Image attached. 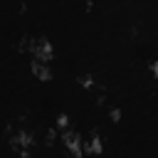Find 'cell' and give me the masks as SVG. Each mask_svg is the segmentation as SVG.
<instances>
[{
  "mask_svg": "<svg viewBox=\"0 0 158 158\" xmlns=\"http://www.w3.org/2000/svg\"><path fill=\"white\" fill-rule=\"evenodd\" d=\"M10 146H12V151H15L17 158H27L30 151H32V146H35V138H32V133L27 128L17 126V128L10 131Z\"/></svg>",
  "mask_w": 158,
  "mask_h": 158,
  "instance_id": "6da1fadb",
  "label": "cell"
},
{
  "mask_svg": "<svg viewBox=\"0 0 158 158\" xmlns=\"http://www.w3.org/2000/svg\"><path fill=\"white\" fill-rule=\"evenodd\" d=\"M59 138H62V143H64V148L72 153V156H81L84 151H81V136L77 133V131H72V128H67V131H62L59 133Z\"/></svg>",
  "mask_w": 158,
  "mask_h": 158,
  "instance_id": "7a4b0ae2",
  "label": "cell"
},
{
  "mask_svg": "<svg viewBox=\"0 0 158 158\" xmlns=\"http://www.w3.org/2000/svg\"><path fill=\"white\" fill-rule=\"evenodd\" d=\"M101 138H99V133H91V136H86V138H81V151L84 153H101Z\"/></svg>",
  "mask_w": 158,
  "mask_h": 158,
  "instance_id": "3957f363",
  "label": "cell"
},
{
  "mask_svg": "<svg viewBox=\"0 0 158 158\" xmlns=\"http://www.w3.org/2000/svg\"><path fill=\"white\" fill-rule=\"evenodd\" d=\"M32 72H35V77H40V79H49V77H52L49 62H40V59H32Z\"/></svg>",
  "mask_w": 158,
  "mask_h": 158,
  "instance_id": "277c9868",
  "label": "cell"
},
{
  "mask_svg": "<svg viewBox=\"0 0 158 158\" xmlns=\"http://www.w3.org/2000/svg\"><path fill=\"white\" fill-rule=\"evenodd\" d=\"M151 72L158 77V59H153V62H151Z\"/></svg>",
  "mask_w": 158,
  "mask_h": 158,
  "instance_id": "5b68a950",
  "label": "cell"
}]
</instances>
